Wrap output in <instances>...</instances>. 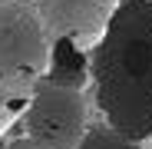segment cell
<instances>
[{
  "mask_svg": "<svg viewBox=\"0 0 152 149\" xmlns=\"http://www.w3.org/2000/svg\"><path fill=\"white\" fill-rule=\"evenodd\" d=\"M89 83L103 119L132 142L152 139V4L122 0L89 50Z\"/></svg>",
  "mask_w": 152,
  "mask_h": 149,
  "instance_id": "cell-1",
  "label": "cell"
},
{
  "mask_svg": "<svg viewBox=\"0 0 152 149\" xmlns=\"http://www.w3.org/2000/svg\"><path fill=\"white\" fill-rule=\"evenodd\" d=\"M50 66V37L30 0H0V136L23 116Z\"/></svg>",
  "mask_w": 152,
  "mask_h": 149,
  "instance_id": "cell-2",
  "label": "cell"
},
{
  "mask_svg": "<svg viewBox=\"0 0 152 149\" xmlns=\"http://www.w3.org/2000/svg\"><path fill=\"white\" fill-rule=\"evenodd\" d=\"M20 123L23 136L43 149H76L89 133V103L83 90L40 80Z\"/></svg>",
  "mask_w": 152,
  "mask_h": 149,
  "instance_id": "cell-3",
  "label": "cell"
},
{
  "mask_svg": "<svg viewBox=\"0 0 152 149\" xmlns=\"http://www.w3.org/2000/svg\"><path fill=\"white\" fill-rule=\"evenodd\" d=\"M43 30L53 40H69L83 50H93L103 40L109 20L122 0H30Z\"/></svg>",
  "mask_w": 152,
  "mask_h": 149,
  "instance_id": "cell-4",
  "label": "cell"
},
{
  "mask_svg": "<svg viewBox=\"0 0 152 149\" xmlns=\"http://www.w3.org/2000/svg\"><path fill=\"white\" fill-rule=\"evenodd\" d=\"M86 50L76 46L69 40H53L50 43V66H46V83L56 86H73L83 90L89 80V57H83Z\"/></svg>",
  "mask_w": 152,
  "mask_h": 149,
  "instance_id": "cell-5",
  "label": "cell"
},
{
  "mask_svg": "<svg viewBox=\"0 0 152 149\" xmlns=\"http://www.w3.org/2000/svg\"><path fill=\"white\" fill-rule=\"evenodd\" d=\"M76 149H142V142L126 139L122 133H116L109 126V123H96V126H89L86 139L76 146Z\"/></svg>",
  "mask_w": 152,
  "mask_h": 149,
  "instance_id": "cell-6",
  "label": "cell"
},
{
  "mask_svg": "<svg viewBox=\"0 0 152 149\" xmlns=\"http://www.w3.org/2000/svg\"><path fill=\"white\" fill-rule=\"evenodd\" d=\"M4 149H43V146H37V142H33V139H27V136H20V139L7 142Z\"/></svg>",
  "mask_w": 152,
  "mask_h": 149,
  "instance_id": "cell-7",
  "label": "cell"
},
{
  "mask_svg": "<svg viewBox=\"0 0 152 149\" xmlns=\"http://www.w3.org/2000/svg\"><path fill=\"white\" fill-rule=\"evenodd\" d=\"M149 4H152V0H149Z\"/></svg>",
  "mask_w": 152,
  "mask_h": 149,
  "instance_id": "cell-8",
  "label": "cell"
}]
</instances>
